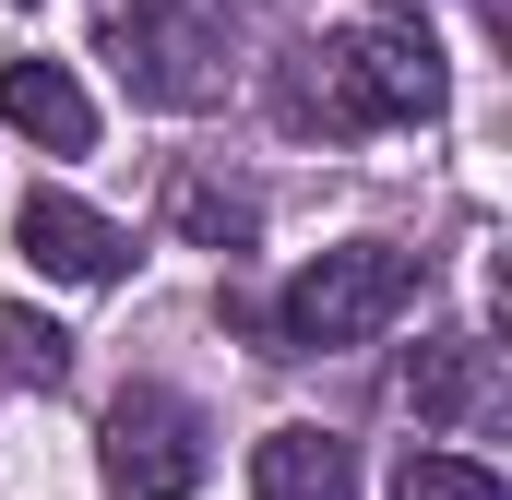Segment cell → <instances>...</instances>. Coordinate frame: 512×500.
<instances>
[{
  "label": "cell",
  "mask_w": 512,
  "mask_h": 500,
  "mask_svg": "<svg viewBox=\"0 0 512 500\" xmlns=\"http://www.w3.org/2000/svg\"><path fill=\"white\" fill-rule=\"evenodd\" d=\"M441 96H453V72H441L429 24H417V12H358V24H334V36L298 60L286 120L322 131V143H358V131H429Z\"/></svg>",
  "instance_id": "6da1fadb"
},
{
  "label": "cell",
  "mask_w": 512,
  "mask_h": 500,
  "mask_svg": "<svg viewBox=\"0 0 512 500\" xmlns=\"http://www.w3.org/2000/svg\"><path fill=\"white\" fill-rule=\"evenodd\" d=\"M417 286H429V262L393 250V239L322 250V262L286 274V298H274V358H346V346H370V334H393V322L417 310Z\"/></svg>",
  "instance_id": "7a4b0ae2"
},
{
  "label": "cell",
  "mask_w": 512,
  "mask_h": 500,
  "mask_svg": "<svg viewBox=\"0 0 512 500\" xmlns=\"http://www.w3.org/2000/svg\"><path fill=\"white\" fill-rule=\"evenodd\" d=\"M96 48H108V72H120L131 96L167 108V120L227 108V84H239V48H227V12L215 0H120L96 24Z\"/></svg>",
  "instance_id": "3957f363"
},
{
  "label": "cell",
  "mask_w": 512,
  "mask_h": 500,
  "mask_svg": "<svg viewBox=\"0 0 512 500\" xmlns=\"http://www.w3.org/2000/svg\"><path fill=\"white\" fill-rule=\"evenodd\" d=\"M96 465H108V489L120 500H191L203 489V405L191 393H167V381H120L108 393V429H96Z\"/></svg>",
  "instance_id": "277c9868"
},
{
  "label": "cell",
  "mask_w": 512,
  "mask_h": 500,
  "mask_svg": "<svg viewBox=\"0 0 512 500\" xmlns=\"http://www.w3.org/2000/svg\"><path fill=\"white\" fill-rule=\"evenodd\" d=\"M12 239H24V262H36L48 286H120L131 274V227H108V215L72 203V191H24V203H12Z\"/></svg>",
  "instance_id": "5b68a950"
},
{
  "label": "cell",
  "mask_w": 512,
  "mask_h": 500,
  "mask_svg": "<svg viewBox=\"0 0 512 500\" xmlns=\"http://www.w3.org/2000/svg\"><path fill=\"white\" fill-rule=\"evenodd\" d=\"M0 120L36 155H96V96L72 84V60H12L0 72Z\"/></svg>",
  "instance_id": "8992f818"
},
{
  "label": "cell",
  "mask_w": 512,
  "mask_h": 500,
  "mask_svg": "<svg viewBox=\"0 0 512 500\" xmlns=\"http://www.w3.org/2000/svg\"><path fill=\"white\" fill-rule=\"evenodd\" d=\"M251 500H358V441H334V429H262Z\"/></svg>",
  "instance_id": "52a82bcc"
},
{
  "label": "cell",
  "mask_w": 512,
  "mask_h": 500,
  "mask_svg": "<svg viewBox=\"0 0 512 500\" xmlns=\"http://www.w3.org/2000/svg\"><path fill=\"white\" fill-rule=\"evenodd\" d=\"M167 227L191 250H227V262H239V250L262 239V191L227 179V167H179V179H167Z\"/></svg>",
  "instance_id": "ba28073f"
},
{
  "label": "cell",
  "mask_w": 512,
  "mask_h": 500,
  "mask_svg": "<svg viewBox=\"0 0 512 500\" xmlns=\"http://www.w3.org/2000/svg\"><path fill=\"white\" fill-rule=\"evenodd\" d=\"M405 405H417L429 429H465V417L489 405V346H477V334H441V346H417V358H405Z\"/></svg>",
  "instance_id": "9c48e42d"
},
{
  "label": "cell",
  "mask_w": 512,
  "mask_h": 500,
  "mask_svg": "<svg viewBox=\"0 0 512 500\" xmlns=\"http://www.w3.org/2000/svg\"><path fill=\"white\" fill-rule=\"evenodd\" d=\"M60 370H72V334L36 322V310H0V381H36V393H48Z\"/></svg>",
  "instance_id": "30bf717a"
},
{
  "label": "cell",
  "mask_w": 512,
  "mask_h": 500,
  "mask_svg": "<svg viewBox=\"0 0 512 500\" xmlns=\"http://www.w3.org/2000/svg\"><path fill=\"white\" fill-rule=\"evenodd\" d=\"M393 500H512L477 453H405V477H393Z\"/></svg>",
  "instance_id": "8fae6325"
}]
</instances>
